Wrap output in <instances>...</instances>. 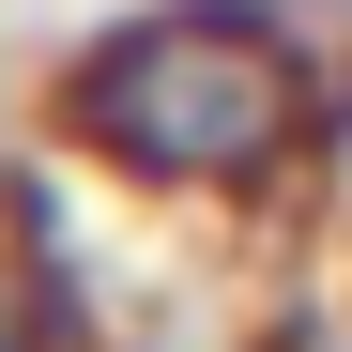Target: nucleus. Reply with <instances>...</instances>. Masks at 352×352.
<instances>
[{"instance_id":"obj_1","label":"nucleus","mask_w":352,"mask_h":352,"mask_svg":"<svg viewBox=\"0 0 352 352\" xmlns=\"http://www.w3.org/2000/svg\"><path fill=\"white\" fill-rule=\"evenodd\" d=\"M77 168H107L123 199H261L337 138V77L322 31L276 16V0H153V16H107L62 92H46Z\"/></svg>"},{"instance_id":"obj_2","label":"nucleus","mask_w":352,"mask_h":352,"mask_svg":"<svg viewBox=\"0 0 352 352\" xmlns=\"http://www.w3.org/2000/svg\"><path fill=\"white\" fill-rule=\"evenodd\" d=\"M0 352H123V322H107L46 168H0Z\"/></svg>"}]
</instances>
